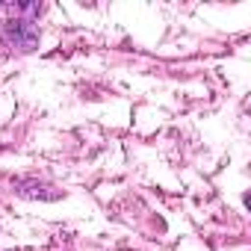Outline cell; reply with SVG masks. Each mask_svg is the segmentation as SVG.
Wrapping results in <instances>:
<instances>
[{
    "instance_id": "1",
    "label": "cell",
    "mask_w": 251,
    "mask_h": 251,
    "mask_svg": "<svg viewBox=\"0 0 251 251\" xmlns=\"http://www.w3.org/2000/svg\"><path fill=\"white\" fill-rule=\"evenodd\" d=\"M3 39H6L12 48H18V50H33L36 42H39V33H36V27H33L30 21L15 18V21H6V27H3Z\"/></svg>"
}]
</instances>
